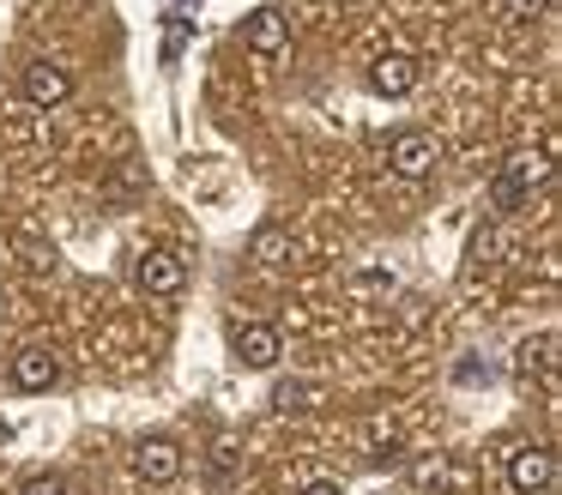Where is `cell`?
I'll return each instance as SVG.
<instances>
[{"mask_svg": "<svg viewBox=\"0 0 562 495\" xmlns=\"http://www.w3.org/2000/svg\"><path fill=\"white\" fill-rule=\"evenodd\" d=\"M134 471L151 490H170V483L182 477V447H176L170 435H146V441L134 447Z\"/></svg>", "mask_w": 562, "mask_h": 495, "instance_id": "obj_1", "label": "cell"}, {"mask_svg": "<svg viewBox=\"0 0 562 495\" xmlns=\"http://www.w3.org/2000/svg\"><path fill=\"white\" fill-rule=\"evenodd\" d=\"M436 139L429 133H393L387 139V169L400 181H424V176H436Z\"/></svg>", "mask_w": 562, "mask_h": 495, "instance_id": "obj_2", "label": "cell"}, {"mask_svg": "<svg viewBox=\"0 0 562 495\" xmlns=\"http://www.w3.org/2000/svg\"><path fill=\"white\" fill-rule=\"evenodd\" d=\"M231 350H236V362H243V369H272V362L284 357L279 333H272L267 320H243V326H231Z\"/></svg>", "mask_w": 562, "mask_h": 495, "instance_id": "obj_3", "label": "cell"}, {"mask_svg": "<svg viewBox=\"0 0 562 495\" xmlns=\"http://www.w3.org/2000/svg\"><path fill=\"white\" fill-rule=\"evenodd\" d=\"M134 278H139V290L146 296H182V284H188V260L182 254H139V266H134Z\"/></svg>", "mask_w": 562, "mask_h": 495, "instance_id": "obj_4", "label": "cell"}, {"mask_svg": "<svg viewBox=\"0 0 562 495\" xmlns=\"http://www.w3.org/2000/svg\"><path fill=\"white\" fill-rule=\"evenodd\" d=\"M508 483L520 495H544L550 483H557V459H550V447H514L508 453Z\"/></svg>", "mask_w": 562, "mask_h": 495, "instance_id": "obj_5", "label": "cell"}, {"mask_svg": "<svg viewBox=\"0 0 562 495\" xmlns=\"http://www.w3.org/2000/svg\"><path fill=\"white\" fill-rule=\"evenodd\" d=\"M7 374H13L19 393H49V386L61 381V357H55V350H43V345H25Z\"/></svg>", "mask_w": 562, "mask_h": 495, "instance_id": "obj_6", "label": "cell"}, {"mask_svg": "<svg viewBox=\"0 0 562 495\" xmlns=\"http://www.w3.org/2000/svg\"><path fill=\"white\" fill-rule=\"evenodd\" d=\"M25 97L37 109H61L67 97H74V72L55 67V60H31V67H25Z\"/></svg>", "mask_w": 562, "mask_h": 495, "instance_id": "obj_7", "label": "cell"}, {"mask_svg": "<svg viewBox=\"0 0 562 495\" xmlns=\"http://www.w3.org/2000/svg\"><path fill=\"white\" fill-rule=\"evenodd\" d=\"M417 79H424V67H417V55H381L375 67H369V85H375L381 97H412L417 91Z\"/></svg>", "mask_w": 562, "mask_h": 495, "instance_id": "obj_8", "label": "cell"}, {"mask_svg": "<svg viewBox=\"0 0 562 495\" xmlns=\"http://www.w3.org/2000/svg\"><path fill=\"white\" fill-rule=\"evenodd\" d=\"M243 43L255 48V55H284V43H291V24H284V12H279V7H260V12H248V24H243Z\"/></svg>", "mask_w": 562, "mask_h": 495, "instance_id": "obj_9", "label": "cell"}, {"mask_svg": "<svg viewBox=\"0 0 562 495\" xmlns=\"http://www.w3.org/2000/svg\"><path fill=\"white\" fill-rule=\"evenodd\" d=\"M496 176H502V181H514V188H520L526 200H532V188H544V181H550V157H544V151H514L508 164L496 169Z\"/></svg>", "mask_w": 562, "mask_h": 495, "instance_id": "obj_10", "label": "cell"}, {"mask_svg": "<svg viewBox=\"0 0 562 495\" xmlns=\"http://www.w3.org/2000/svg\"><path fill=\"white\" fill-rule=\"evenodd\" d=\"M248 254H255L260 266H284V260H291V229H279V224L255 229V241H248Z\"/></svg>", "mask_w": 562, "mask_h": 495, "instance_id": "obj_11", "label": "cell"}, {"mask_svg": "<svg viewBox=\"0 0 562 495\" xmlns=\"http://www.w3.org/2000/svg\"><path fill=\"white\" fill-rule=\"evenodd\" d=\"M19 495H74V483H67L61 471H37V477H31Z\"/></svg>", "mask_w": 562, "mask_h": 495, "instance_id": "obj_12", "label": "cell"}, {"mask_svg": "<svg viewBox=\"0 0 562 495\" xmlns=\"http://www.w3.org/2000/svg\"><path fill=\"white\" fill-rule=\"evenodd\" d=\"M182 48H188V19H182V12H170V31H164V60H182Z\"/></svg>", "mask_w": 562, "mask_h": 495, "instance_id": "obj_13", "label": "cell"}, {"mask_svg": "<svg viewBox=\"0 0 562 495\" xmlns=\"http://www.w3.org/2000/svg\"><path fill=\"white\" fill-rule=\"evenodd\" d=\"M453 381H460V386H490V381H496V369H490V362H477V357H465L460 369H453Z\"/></svg>", "mask_w": 562, "mask_h": 495, "instance_id": "obj_14", "label": "cell"}, {"mask_svg": "<svg viewBox=\"0 0 562 495\" xmlns=\"http://www.w3.org/2000/svg\"><path fill=\"white\" fill-rule=\"evenodd\" d=\"M303 398H308V386H279V393H272V405H279V410H308Z\"/></svg>", "mask_w": 562, "mask_h": 495, "instance_id": "obj_15", "label": "cell"}, {"mask_svg": "<svg viewBox=\"0 0 562 495\" xmlns=\"http://www.w3.org/2000/svg\"><path fill=\"white\" fill-rule=\"evenodd\" d=\"M502 12H508V19H532L538 0H502Z\"/></svg>", "mask_w": 562, "mask_h": 495, "instance_id": "obj_16", "label": "cell"}, {"mask_svg": "<svg viewBox=\"0 0 562 495\" xmlns=\"http://www.w3.org/2000/svg\"><path fill=\"white\" fill-rule=\"evenodd\" d=\"M303 495H345V490H339V483H333V477H321V483H308Z\"/></svg>", "mask_w": 562, "mask_h": 495, "instance_id": "obj_17", "label": "cell"}]
</instances>
